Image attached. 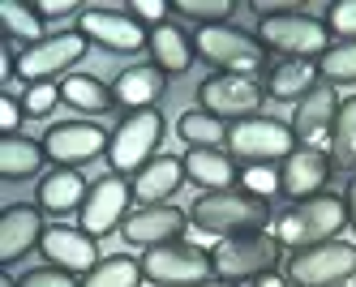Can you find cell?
<instances>
[{"instance_id":"cell-2","label":"cell","mask_w":356,"mask_h":287,"mask_svg":"<svg viewBox=\"0 0 356 287\" xmlns=\"http://www.w3.org/2000/svg\"><path fill=\"white\" fill-rule=\"evenodd\" d=\"M343 223H348V202L335 193H318L309 202H292L275 219V240L292 253H300V249H314L326 240H339Z\"/></svg>"},{"instance_id":"cell-3","label":"cell","mask_w":356,"mask_h":287,"mask_svg":"<svg viewBox=\"0 0 356 287\" xmlns=\"http://www.w3.org/2000/svg\"><path fill=\"white\" fill-rule=\"evenodd\" d=\"M279 253H284V245L275 240V231H249V236L219 240L211 253L215 279L241 287V283H258L262 274H279Z\"/></svg>"},{"instance_id":"cell-35","label":"cell","mask_w":356,"mask_h":287,"mask_svg":"<svg viewBox=\"0 0 356 287\" xmlns=\"http://www.w3.org/2000/svg\"><path fill=\"white\" fill-rule=\"evenodd\" d=\"M326 31L339 43H356V0H335L326 9Z\"/></svg>"},{"instance_id":"cell-41","label":"cell","mask_w":356,"mask_h":287,"mask_svg":"<svg viewBox=\"0 0 356 287\" xmlns=\"http://www.w3.org/2000/svg\"><path fill=\"white\" fill-rule=\"evenodd\" d=\"M249 287H296L292 279H284V274H262L258 283H249Z\"/></svg>"},{"instance_id":"cell-16","label":"cell","mask_w":356,"mask_h":287,"mask_svg":"<svg viewBox=\"0 0 356 287\" xmlns=\"http://www.w3.org/2000/svg\"><path fill=\"white\" fill-rule=\"evenodd\" d=\"M185 227H189V215L181 206H138V211L124 219L120 236L134 249H163V245L185 240Z\"/></svg>"},{"instance_id":"cell-17","label":"cell","mask_w":356,"mask_h":287,"mask_svg":"<svg viewBox=\"0 0 356 287\" xmlns=\"http://www.w3.org/2000/svg\"><path fill=\"white\" fill-rule=\"evenodd\" d=\"M339 90L335 86H314L296 103V116H292V133H296V146H314V150H330V129H335V116H339Z\"/></svg>"},{"instance_id":"cell-40","label":"cell","mask_w":356,"mask_h":287,"mask_svg":"<svg viewBox=\"0 0 356 287\" xmlns=\"http://www.w3.org/2000/svg\"><path fill=\"white\" fill-rule=\"evenodd\" d=\"M39 17L47 22V17H73V13H78L82 17V9H78V0H39Z\"/></svg>"},{"instance_id":"cell-11","label":"cell","mask_w":356,"mask_h":287,"mask_svg":"<svg viewBox=\"0 0 356 287\" xmlns=\"http://www.w3.org/2000/svg\"><path fill=\"white\" fill-rule=\"evenodd\" d=\"M90 39L82 31H60V35H47L43 43L17 51V77L26 86H39V82H65L69 69L86 56Z\"/></svg>"},{"instance_id":"cell-15","label":"cell","mask_w":356,"mask_h":287,"mask_svg":"<svg viewBox=\"0 0 356 287\" xmlns=\"http://www.w3.org/2000/svg\"><path fill=\"white\" fill-rule=\"evenodd\" d=\"M39 253L47 257V266H56V270H65L73 279H86L99 262H104V257H99V240L90 236V231L65 227V223H52V227L43 231Z\"/></svg>"},{"instance_id":"cell-27","label":"cell","mask_w":356,"mask_h":287,"mask_svg":"<svg viewBox=\"0 0 356 287\" xmlns=\"http://www.w3.org/2000/svg\"><path fill=\"white\" fill-rule=\"evenodd\" d=\"M47 163V150L35 138H0V176L5 180H26L39 176V167Z\"/></svg>"},{"instance_id":"cell-28","label":"cell","mask_w":356,"mask_h":287,"mask_svg":"<svg viewBox=\"0 0 356 287\" xmlns=\"http://www.w3.org/2000/svg\"><path fill=\"white\" fill-rule=\"evenodd\" d=\"M227 129H232V124L215 120L211 112H202V108H193V112H185L181 120H176V133H181V142L189 150H227Z\"/></svg>"},{"instance_id":"cell-21","label":"cell","mask_w":356,"mask_h":287,"mask_svg":"<svg viewBox=\"0 0 356 287\" xmlns=\"http://www.w3.org/2000/svg\"><path fill=\"white\" fill-rule=\"evenodd\" d=\"M163 90H168V73H159L155 65H134L112 82V99L124 112H150L163 99Z\"/></svg>"},{"instance_id":"cell-20","label":"cell","mask_w":356,"mask_h":287,"mask_svg":"<svg viewBox=\"0 0 356 287\" xmlns=\"http://www.w3.org/2000/svg\"><path fill=\"white\" fill-rule=\"evenodd\" d=\"M185 163L172 154H155L138 176H134V202L138 206H172L176 189L185 185Z\"/></svg>"},{"instance_id":"cell-37","label":"cell","mask_w":356,"mask_h":287,"mask_svg":"<svg viewBox=\"0 0 356 287\" xmlns=\"http://www.w3.org/2000/svg\"><path fill=\"white\" fill-rule=\"evenodd\" d=\"M17 287H82L73 274H65V270H56V266H39V270H26L17 279Z\"/></svg>"},{"instance_id":"cell-39","label":"cell","mask_w":356,"mask_h":287,"mask_svg":"<svg viewBox=\"0 0 356 287\" xmlns=\"http://www.w3.org/2000/svg\"><path fill=\"white\" fill-rule=\"evenodd\" d=\"M22 116H26V108H22V99H5L0 95V133L5 138H17V124Z\"/></svg>"},{"instance_id":"cell-10","label":"cell","mask_w":356,"mask_h":287,"mask_svg":"<svg viewBox=\"0 0 356 287\" xmlns=\"http://www.w3.org/2000/svg\"><path fill=\"white\" fill-rule=\"evenodd\" d=\"M266 103V86L258 82V77H241V73H211L207 82L197 86V108L211 112L215 120H253L258 116V108Z\"/></svg>"},{"instance_id":"cell-1","label":"cell","mask_w":356,"mask_h":287,"mask_svg":"<svg viewBox=\"0 0 356 287\" xmlns=\"http://www.w3.org/2000/svg\"><path fill=\"white\" fill-rule=\"evenodd\" d=\"M189 223L202 227L207 236L232 240V236H249V231H266V223H275V215H270L266 197L227 189V193H202L189 206Z\"/></svg>"},{"instance_id":"cell-6","label":"cell","mask_w":356,"mask_h":287,"mask_svg":"<svg viewBox=\"0 0 356 287\" xmlns=\"http://www.w3.org/2000/svg\"><path fill=\"white\" fill-rule=\"evenodd\" d=\"M292 150H296V133L284 120L253 116V120H241V124L227 129V154L241 159L245 167H275V163H284Z\"/></svg>"},{"instance_id":"cell-33","label":"cell","mask_w":356,"mask_h":287,"mask_svg":"<svg viewBox=\"0 0 356 287\" xmlns=\"http://www.w3.org/2000/svg\"><path fill=\"white\" fill-rule=\"evenodd\" d=\"M172 9L181 13V17H197L202 26H223V17L236 13L232 0H176Z\"/></svg>"},{"instance_id":"cell-36","label":"cell","mask_w":356,"mask_h":287,"mask_svg":"<svg viewBox=\"0 0 356 287\" xmlns=\"http://www.w3.org/2000/svg\"><path fill=\"white\" fill-rule=\"evenodd\" d=\"M241 189L270 202V193H279V167H245L241 172Z\"/></svg>"},{"instance_id":"cell-38","label":"cell","mask_w":356,"mask_h":287,"mask_svg":"<svg viewBox=\"0 0 356 287\" xmlns=\"http://www.w3.org/2000/svg\"><path fill=\"white\" fill-rule=\"evenodd\" d=\"M129 13H134L142 26H150V31H155V26H163V17L172 13V5H168V0H134Z\"/></svg>"},{"instance_id":"cell-8","label":"cell","mask_w":356,"mask_h":287,"mask_svg":"<svg viewBox=\"0 0 356 287\" xmlns=\"http://www.w3.org/2000/svg\"><path fill=\"white\" fill-rule=\"evenodd\" d=\"M78 31L95 47L112 51V56H134V51L150 47V31L129 13V5H90V9H82Z\"/></svg>"},{"instance_id":"cell-32","label":"cell","mask_w":356,"mask_h":287,"mask_svg":"<svg viewBox=\"0 0 356 287\" xmlns=\"http://www.w3.org/2000/svg\"><path fill=\"white\" fill-rule=\"evenodd\" d=\"M318 77L326 86L356 82V43H330V51L318 60Z\"/></svg>"},{"instance_id":"cell-22","label":"cell","mask_w":356,"mask_h":287,"mask_svg":"<svg viewBox=\"0 0 356 287\" xmlns=\"http://www.w3.org/2000/svg\"><path fill=\"white\" fill-rule=\"evenodd\" d=\"M86 193L90 185L82 180L78 167H56V172H47L39 180V211L43 215H73V211H82L86 206Z\"/></svg>"},{"instance_id":"cell-25","label":"cell","mask_w":356,"mask_h":287,"mask_svg":"<svg viewBox=\"0 0 356 287\" xmlns=\"http://www.w3.org/2000/svg\"><path fill=\"white\" fill-rule=\"evenodd\" d=\"M262 86H266V99H275V103H300L314 86H322L318 60H279L266 73Z\"/></svg>"},{"instance_id":"cell-23","label":"cell","mask_w":356,"mask_h":287,"mask_svg":"<svg viewBox=\"0 0 356 287\" xmlns=\"http://www.w3.org/2000/svg\"><path fill=\"white\" fill-rule=\"evenodd\" d=\"M181 163H185V176L207 193H227L241 180V167L227 150H189Z\"/></svg>"},{"instance_id":"cell-31","label":"cell","mask_w":356,"mask_h":287,"mask_svg":"<svg viewBox=\"0 0 356 287\" xmlns=\"http://www.w3.org/2000/svg\"><path fill=\"white\" fill-rule=\"evenodd\" d=\"M330 163H335L339 172L356 167V95L339 103L335 129H330Z\"/></svg>"},{"instance_id":"cell-19","label":"cell","mask_w":356,"mask_h":287,"mask_svg":"<svg viewBox=\"0 0 356 287\" xmlns=\"http://www.w3.org/2000/svg\"><path fill=\"white\" fill-rule=\"evenodd\" d=\"M43 231H47V223H43L39 206H26V202L9 206V211L0 215V266H13L31 249H39Z\"/></svg>"},{"instance_id":"cell-34","label":"cell","mask_w":356,"mask_h":287,"mask_svg":"<svg viewBox=\"0 0 356 287\" xmlns=\"http://www.w3.org/2000/svg\"><path fill=\"white\" fill-rule=\"evenodd\" d=\"M60 99V82H39V86H26V95H22V108H26V116H52Z\"/></svg>"},{"instance_id":"cell-5","label":"cell","mask_w":356,"mask_h":287,"mask_svg":"<svg viewBox=\"0 0 356 287\" xmlns=\"http://www.w3.org/2000/svg\"><path fill=\"white\" fill-rule=\"evenodd\" d=\"M163 116L159 108H150V112H129L116 129H112V142H108V167L116 176H138L150 159H155V150L163 142Z\"/></svg>"},{"instance_id":"cell-42","label":"cell","mask_w":356,"mask_h":287,"mask_svg":"<svg viewBox=\"0 0 356 287\" xmlns=\"http://www.w3.org/2000/svg\"><path fill=\"white\" fill-rule=\"evenodd\" d=\"M343 202H348V223H352V231H356V176L348 180V197H343Z\"/></svg>"},{"instance_id":"cell-7","label":"cell","mask_w":356,"mask_h":287,"mask_svg":"<svg viewBox=\"0 0 356 287\" xmlns=\"http://www.w3.org/2000/svg\"><path fill=\"white\" fill-rule=\"evenodd\" d=\"M193 47L197 56L215 65V73H241V77H253L262 65H266V47L258 43V35H245L236 26H202L193 35Z\"/></svg>"},{"instance_id":"cell-24","label":"cell","mask_w":356,"mask_h":287,"mask_svg":"<svg viewBox=\"0 0 356 287\" xmlns=\"http://www.w3.org/2000/svg\"><path fill=\"white\" fill-rule=\"evenodd\" d=\"M146 51H150V65H155L159 73H168V77H181L197 60L193 39L181 31V26H172V22H163V26L150 31V47Z\"/></svg>"},{"instance_id":"cell-43","label":"cell","mask_w":356,"mask_h":287,"mask_svg":"<svg viewBox=\"0 0 356 287\" xmlns=\"http://www.w3.org/2000/svg\"><path fill=\"white\" fill-rule=\"evenodd\" d=\"M202 287H236V283H223V279H211V283H202Z\"/></svg>"},{"instance_id":"cell-30","label":"cell","mask_w":356,"mask_h":287,"mask_svg":"<svg viewBox=\"0 0 356 287\" xmlns=\"http://www.w3.org/2000/svg\"><path fill=\"white\" fill-rule=\"evenodd\" d=\"M0 31H5V39H22L26 47L43 43V17L35 5H22V0H5L0 5Z\"/></svg>"},{"instance_id":"cell-9","label":"cell","mask_w":356,"mask_h":287,"mask_svg":"<svg viewBox=\"0 0 356 287\" xmlns=\"http://www.w3.org/2000/svg\"><path fill=\"white\" fill-rule=\"evenodd\" d=\"M142 274L155 287H202L215 279V262L207 249H197L189 240H176L163 249H146L142 253Z\"/></svg>"},{"instance_id":"cell-26","label":"cell","mask_w":356,"mask_h":287,"mask_svg":"<svg viewBox=\"0 0 356 287\" xmlns=\"http://www.w3.org/2000/svg\"><path fill=\"white\" fill-rule=\"evenodd\" d=\"M60 99L69 103L73 112H86V116H104L116 108V99H112V86H104L99 77L90 73H69L65 82H60Z\"/></svg>"},{"instance_id":"cell-12","label":"cell","mask_w":356,"mask_h":287,"mask_svg":"<svg viewBox=\"0 0 356 287\" xmlns=\"http://www.w3.org/2000/svg\"><path fill=\"white\" fill-rule=\"evenodd\" d=\"M129 215H134V180L108 172V176H99L90 185L86 206L78 211V227L90 231L95 240H104L112 231H120Z\"/></svg>"},{"instance_id":"cell-14","label":"cell","mask_w":356,"mask_h":287,"mask_svg":"<svg viewBox=\"0 0 356 287\" xmlns=\"http://www.w3.org/2000/svg\"><path fill=\"white\" fill-rule=\"evenodd\" d=\"M112 133L95 120H69V124H52L43 133V150L56 167H82L99 154H108Z\"/></svg>"},{"instance_id":"cell-44","label":"cell","mask_w":356,"mask_h":287,"mask_svg":"<svg viewBox=\"0 0 356 287\" xmlns=\"http://www.w3.org/2000/svg\"><path fill=\"white\" fill-rule=\"evenodd\" d=\"M0 287H17V279H0Z\"/></svg>"},{"instance_id":"cell-13","label":"cell","mask_w":356,"mask_h":287,"mask_svg":"<svg viewBox=\"0 0 356 287\" xmlns=\"http://www.w3.org/2000/svg\"><path fill=\"white\" fill-rule=\"evenodd\" d=\"M288 279L296 287H348L356 279V249L348 240H326L288 257Z\"/></svg>"},{"instance_id":"cell-18","label":"cell","mask_w":356,"mask_h":287,"mask_svg":"<svg viewBox=\"0 0 356 287\" xmlns=\"http://www.w3.org/2000/svg\"><path fill=\"white\" fill-rule=\"evenodd\" d=\"M330 172V150H314V146H296L284 163H279V193H288L292 202H309L326 189Z\"/></svg>"},{"instance_id":"cell-4","label":"cell","mask_w":356,"mask_h":287,"mask_svg":"<svg viewBox=\"0 0 356 287\" xmlns=\"http://www.w3.org/2000/svg\"><path fill=\"white\" fill-rule=\"evenodd\" d=\"M258 43L266 51H279L284 60H322L330 51V31H326V22L296 9V13H284V17H262L258 22Z\"/></svg>"},{"instance_id":"cell-29","label":"cell","mask_w":356,"mask_h":287,"mask_svg":"<svg viewBox=\"0 0 356 287\" xmlns=\"http://www.w3.org/2000/svg\"><path fill=\"white\" fill-rule=\"evenodd\" d=\"M142 279H146L142 274V257L112 253L82 279V287H142Z\"/></svg>"}]
</instances>
